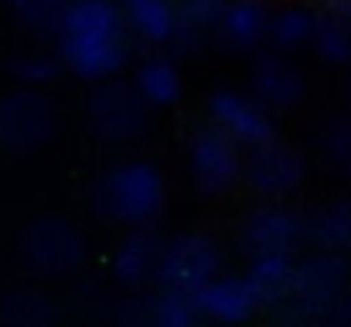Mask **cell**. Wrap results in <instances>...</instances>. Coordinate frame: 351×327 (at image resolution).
<instances>
[{
    "instance_id": "1",
    "label": "cell",
    "mask_w": 351,
    "mask_h": 327,
    "mask_svg": "<svg viewBox=\"0 0 351 327\" xmlns=\"http://www.w3.org/2000/svg\"><path fill=\"white\" fill-rule=\"evenodd\" d=\"M55 55L82 82L113 79L130 62V31L113 0H69L55 27Z\"/></svg>"
},
{
    "instance_id": "2",
    "label": "cell",
    "mask_w": 351,
    "mask_h": 327,
    "mask_svg": "<svg viewBox=\"0 0 351 327\" xmlns=\"http://www.w3.org/2000/svg\"><path fill=\"white\" fill-rule=\"evenodd\" d=\"M167 208L164 171L150 160H117L93 184V212L123 228L154 225Z\"/></svg>"
},
{
    "instance_id": "3",
    "label": "cell",
    "mask_w": 351,
    "mask_h": 327,
    "mask_svg": "<svg viewBox=\"0 0 351 327\" xmlns=\"http://www.w3.org/2000/svg\"><path fill=\"white\" fill-rule=\"evenodd\" d=\"M17 256L31 276L65 280L86 266L89 242H86V232L65 215H38L21 228Z\"/></svg>"
},
{
    "instance_id": "4",
    "label": "cell",
    "mask_w": 351,
    "mask_h": 327,
    "mask_svg": "<svg viewBox=\"0 0 351 327\" xmlns=\"http://www.w3.org/2000/svg\"><path fill=\"white\" fill-rule=\"evenodd\" d=\"M62 126L58 103L45 89L17 86L0 96V147L10 154L45 150Z\"/></svg>"
},
{
    "instance_id": "5",
    "label": "cell",
    "mask_w": 351,
    "mask_h": 327,
    "mask_svg": "<svg viewBox=\"0 0 351 327\" xmlns=\"http://www.w3.org/2000/svg\"><path fill=\"white\" fill-rule=\"evenodd\" d=\"M86 123L99 143H113V147L136 143L150 126V106L133 89V82L113 75L96 82V89L89 93Z\"/></svg>"
},
{
    "instance_id": "6",
    "label": "cell",
    "mask_w": 351,
    "mask_h": 327,
    "mask_svg": "<svg viewBox=\"0 0 351 327\" xmlns=\"http://www.w3.org/2000/svg\"><path fill=\"white\" fill-rule=\"evenodd\" d=\"M215 273H222V245L205 232H181L164 239L154 283L160 290L195 297Z\"/></svg>"
},
{
    "instance_id": "7",
    "label": "cell",
    "mask_w": 351,
    "mask_h": 327,
    "mask_svg": "<svg viewBox=\"0 0 351 327\" xmlns=\"http://www.w3.org/2000/svg\"><path fill=\"white\" fill-rule=\"evenodd\" d=\"M242 147L215 123H205L188 140V174L202 198H226L242 181Z\"/></svg>"
},
{
    "instance_id": "8",
    "label": "cell",
    "mask_w": 351,
    "mask_h": 327,
    "mask_svg": "<svg viewBox=\"0 0 351 327\" xmlns=\"http://www.w3.org/2000/svg\"><path fill=\"white\" fill-rule=\"evenodd\" d=\"M351 266L345 252H328L317 249L314 256L293 263V280H290V293H287V307L293 314H300L304 321H321V314L348 290Z\"/></svg>"
},
{
    "instance_id": "9",
    "label": "cell",
    "mask_w": 351,
    "mask_h": 327,
    "mask_svg": "<svg viewBox=\"0 0 351 327\" xmlns=\"http://www.w3.org/2000/svg\"><path fill=\"white\" fill-rule=\"evenodd\" d=\"M307 174H311L307 154L280 136L256 143L242 154V181L263 198L293 195L307 181Z\"/></svg>"
},
{
    "instance_id": "10",
    "label": "cell",
    "mask_w": 351,
    "mask_h": 327,
    "mask_svg": "<svg viewBox=\"0 0 351 327\" xmlns=\"http://www.w3.org/2000/svg\"><path fill=\"white\" fill-rule=\"evenodd\" d=\"M304 242H307V215L290 205H276V202L252 208L239 228V245L249 259L252 256H293Z\"/></svg>"
},
{
    "instance_id": "11",
    "label": "cell",
    "mask_w": 351,
    "mask_h": 327,
    "mask_svg": "<svg viewBox=\"0 0 351 327\" xmlns=\"http://www.w3.org/2000/svg\"><path fill=\"white\" fill-rule=\"evenodd\" d=\"M208 123H215L222 133H229L242 150L266 143L276 133V116L263 106L252 93H239V89H215L208 96Z\"/></svg>"
},
{
    "instance_id": "12",
    "label": "cell",
    "mask_w": 351,
    "mask_h": 327,
    "mask_svg": "<svg viewBox=\"0 0 351 327\" xmlns=\"http://www.w3.org/2000/svg\"><path fill=\"white\" fill-rule=\"evenodd\" d=\"M249 93L269 109V112H287L300 106L307 96V79L300 65L287 51H259L252 58L249 72Z\"/></svg>"
},
{
    "instance_id": "13",
    "label": "cell",
    "mask_w": 351,
    "mask_h": 327,
    "mask_svg": "<svg viewBox=\"0 0 351 327\" xmlns=\"http://www.w3.org/2000/svg\"><path fill=\"white\" fill-rule=\"evenodd\" d=\"M191 300H195L202 321H212V324L222 327L245 324L263 311L242 273H215Z\"/></svg>"
},
{
    "instance_id": "14",
    "label": "cell",
    "mask_w": 351,
    "mask_h": 327,
    "mask_svg": "<svg viewBox=\"0 0 351 327\" xmlns=\"http://www.w3.org/2000/svg\"><path fill=\"white\" fill-rule=\"evenodd\" d=\"M160 245H164V239L150 225L126 228V235L119 239L117 252H113L110 276L117 280L119 287H126V290H143L147 283H154Z\"/></svg>"
},
{
    "instance_id": "15",
    "label": "cell",
    "mask_w": 351,
    "mask_h": 327,
    "mask_svg": "<svg viewBox=\"0 0 351 327\" xmlns=\"http://www.w3.org/2000/svg\"><path fill=\"white\" fill-rule=\"evenodd\" d=\"M269 14L273 10L266 0H226L212 38H219L229 51H256L266 45Z\"/></svg>"
},
{
    "instance_id": "16",
    "label": "cell",
    "mask_w": 351,
    "mask_h": 327,
    "mask_svg": "<svg viewBox=\"0 0 351 327\" xmlns=\"http://www.w3.org/2000/svg\"><path fill=\"white\" fill-rule=\"evenodd\" d=\"M130 38L150 48H171L178 34V0H123L119 3Z\"/></svg>"
},
{
    "instance_id": "17",
    "label": "cell",
    "mask_w": 351,
    "mask_h": 327,
    "mask_svg": "<svg viewBox=\"0 0 351 327\" xmlns=\"http://www.w3.org/2000/svg\"><path fill=\"white\" fill-rule=\"evenodd\" d=\"M133 89L143 96V103H147L150 109L174 106V103L184 96V75H181V65H178L171 55H164L160 48H154V51L136 65Z\"/></svg>"
},
{
    "instance_id": "18",
    "label": "cell",
    "mask_w": 351,
    "mask_h": 327,
    "mask_svg": "<svg viewBox=\"0 0 351 327\" xmlns=\"http://www.w3.org/2000/svg\"><path fill=\"white\" fill-rule=\"evenodd\" d=\"M0 327H58V304L38 287L3 290Z\"/></svg>"
},
{
    "instance_id": "19",
    "label": "cell",
    "mask_w": 351,
    "mask_h": 327,
    "mask_svg": "<svg viewBox=\"0 0 351 327\" xmlns=\"http://www.w3.org/2000/svg\"><path fill=\"white\" fill-rule=\"evenodd\" d=\"M245 283L252 287L259 307H280L290 293V280H293V256H252L249 269L242 273Z\"/></svg>"
},
{
    "instance_id": "20",
    "label": "cell",
    "mask_w": 351,
    "mask_h": 327,
    "mask_svg": "<svg viewBox=\"0 0 351 327\" xmlns=\"http://www.w3.org/2000/svg\"><path fill=\"white\" fill-rule=\"evenodd\" d=\"M307 239L328 252H351V198H338L307 215Z\"/></svg>"
},
{
    "instance_id": "21",
    "label": "cell",
    "mask_w": 351,
    "mask_h": 327,
    "mask_svg": "<svg viewBox=\"0 0 351 327\" xmlns=\"http://www.w3.org/2000/svg\"><path fill=\"white\" fill-rule=\"evenodd\" d=\"M314 150L324 171L338 178H351V112H338L317 126Z\"/></svg>"
},
{
    "instance_id": "22",
    "label": "cell",
    "mask_w": 351,
    "mask_h": 327,
    "mask_svg": "<svg viewBox=\"0 0 351 327\" xmlns=\"http://www.w3.org/2000/svg\"><path fill=\"white\" fill-rule=\"evenodd\" d=\"M314 21L317 14L307 10V7H283L276 14H269V31H266V41L273 45V51H300L311 45V34H314Z\"/></svg>"
},
{
    "instance_id": "23",
    "label": "cell",
    "mask_w": 351,
    "mask_h": 327,
    "mask_svg": "<svg viewBox=\"0 0 351 327\" xmlns=\"http://www.w3.org/2000/svg\"><path fill=\"white\" fill-rule=\"evenodd\" d=\"M307 48L331 69H351V24L335 14H317Z\"/></svg>"
},
{
    "instance_id": "24",
    "label": "cell",
    "mask_w": 351,
    "mask_h": 327,
    "mask_svg": "<svg viewBox=\"0 0 351 327\" xmlns=\"http://www.w3.org/2000/svg\"><path fill=\"white\" fill-rule=\"evenodd\" d=\"M65 3L69 0H7L14 21L24 31L38 34V38H51L55 34V27H58V21L65 14Z\"/></svg>"
},
{
    "instance_id": "25",
    "label": "cell",
    "mask_w": 351,
    "mask_h": 327,
    "mask_svg": "<svg viewBox=\"0 0 351 327\" xmlns=\"http://www.w3.org/2000/svg\"><path fill=\"white\" fill-rule=\"evenodd\" d=\"M10 75L17 86L45 89L62 75V62H58V55H48V51H27V55H17L10 62Z\"/></svg>"
},
{
    "instance_id": "26",
    "label": "cell",
    "mask_w": 351,
    "mask_h": 327,
    "mask_svg": "<svg viewBox=\"0 0 351 327\" xmlns=\"http://www.w3.org/2000/svg\"><path fill=\"white\" fill-rule=\"evenodd\" d=\"M202 314L188 293L174 290H157L154 293V321L150 327H198Z\"/></svg>"
},
{
    "instance_id": "27",
    "label": "cell",
    "mask_w": 351,
    "mask_h": 327,
    "mask_svg": "<svg viewBox=\"0 0 351 327\" xmlns=\"http://www.w3.org/2000/svg\"><path fill=\"white\" fill-rule=\"evenodd\" d=\"M110 317H113V327H150V321H154V293L130 290L123 300L113 304Z\"/></svg>"
},
{
    "instance_id": "28",
    "label": "cell",
    "mask_w": 351,
    "mask_h": 327,
    "mask_svg": "<svg viewBox=\"0 0 351 327\" xmlns=\"http://www.w3.org/2000/svg\"><path fill=\"white\" fill-rule=\"evenodd\" d=\"M321 327H351V290H345V293L321 314Z\"/></svg>"
},
{
    "instance_id": "29",
    "label": "cell",
    "mask_w": 351,
    "mask_h": 327,
    "mask_svg": "<svg viewBox=\"0 0 351 327\" xmlns=\"http://www.w3.org/2000/svg\"><path fill=\"white\" fill-rule=\"evenodd\" d=\"M317 3H321L324 14H335V17H341V21L351 24V0H317Z\"/></svg>"
},
{
    "instance_id": "30",
    "label": "cell",
    "mask_w": 351,
    "mask_h": 327,
    "mask_svg": "<svg viewBox=\"0 0 351 327\" xmlns=\"http://www.w3.org/2000/svg\"><path fill=\"white\" fill-rule=\"evenodd\" d=\"M345 99H348V106H351V79H348V86H345Z\"/></svg>"
}]
</instances>
